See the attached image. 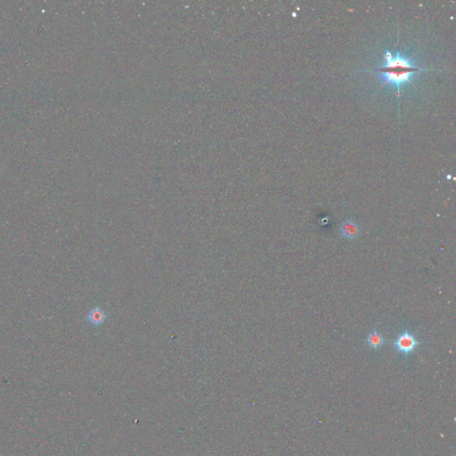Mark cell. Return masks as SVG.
Wrapping results in <instances>:
<instances>
[{"mask_svg": "<svg viewBox=\"0 0 456 456\" xmlns=\"http://www.w3.org/2000/svg\"><path fill=\"white\" fill-rule=\"evenodd\" d=\"M386 64L377 71L383 78L385 84H394L399 89L403 84L410 82V77L413 73L421 71L419 67L411 64L406 58L401 57L399 54L393 56L388 51L385 55Z\"/></svg>", "mask_w": 456, "mask_h": 456, "instance_id": "cell-1", "label": "cell"}, {"mask_svg": "<svg viewBox=\"0 0 456 456\" xmlns=\"http://www.w3.org/2000/svg\"><path fill=\"white\" fill-rule=\"evenodd\" d=\"M420 344V341L416 340L415 335L408 331H405L396 337L394 341V348L404 355H410Z\"/></svg>", "mask_w": 456, "mask_h": 456, "instance_id": "cell-2", "label": "cell"}, {"mask_svg": "<svg viewBox=\"0 0 456 456\" xmlns=\"http://www.w3.org/2000/svg\"><path fill=\"white\" fill-rule=\"evenodd\" d=\"M340 233L347 240L353 241L359 235L360 228L358 224L352 219H348L340 225Z\"/></svg>", "mask_w": 456, "mask_h": 456, "instance_id": "cell-3", "label": "cell"}, {"mask_svg": "<svg viewBox=\"0 0 456 456\" xmlns=\"http://www.w3.org/2000/svg\"><path fill=\"white\" fill-rule=\"evenodd\" d=\"M106 319V314L104 310H102L99 308H95L90 310L87 315V321L89 324H91L94 326H99L104 323Z\"/></svg>", "mask_w": 456, "mask_h": 456, "instance_id": "cell-4", "label": "cell"}, {"mask_svg": "<svg viewBox=\"0 0 456 456\" xmlns=\"http://www.w3.org/2000/svg\"><path fill=\"white\" fill-rule=\"evenodd\" d=\"M366 341H367V344L369 345L371 348L377 350L380 347H382V345L384 344V338H383V336L380 333V332L373 331V332H371L370 334L368 335Z\"/></svg>", "mask_w": 456, "mask_h": 456, "instance_id": "cell-5", "label": "cell"}]
</instances>
